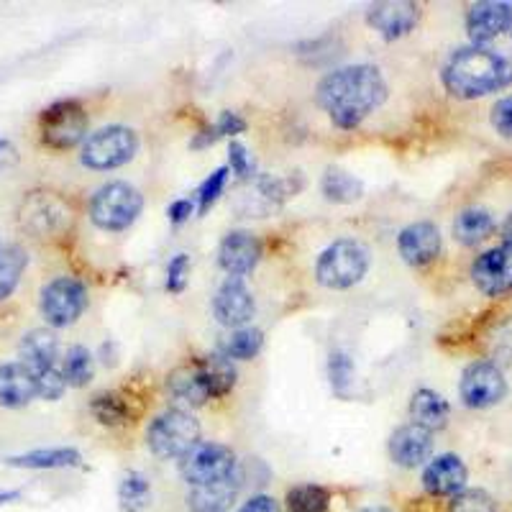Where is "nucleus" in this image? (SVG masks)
I'll list each match as a JSON object with an SVG mask.
<instances>
[{"label": "nucleus", "mask_w": 512, "mask_h": 512, "mask_svg": "<svg viewBox=\"0 0 512 512\" xmlns=\"http://www.w3.org/2000/svg\"><path fill=\"white\" fill-rule=\"evenodd\" d=\"M469 472L464 461L456 454H441L428 461L423 472V487L436 497H456L464 492V484Z\"/></svg>", "instance_id": "412c9836"}, {"label": "nucleus", "mask_w": 512, "mask_h": 512, "mask_svg": "<svg viewBox=\"0 0 512 512\" xmlns=\"http://www.w3.org/2000/svg\"><path fill=\"white\" fill-rule=\"evenodd\" d=\"M85 308H88V287L75 277L62 274L41 287L39 310L49 328L72 326L80 320Z\"/></svg>", "instance_id": "9d476101"}, {"label": "nucleus", "mask_w": 512, "mask_h": 512, "mask_svg": "<svg viewBox=\"0 0 512 512\" xmlns=\"http://www.w3.org/2000/svg\"><path fill=\"white\" fill-rule=\"evenodd\" d=\"M88 111L75 98H64L47 105L39 116V134L44 146L54 152H67L88 139Z\"/></svg>", "instance_id": "0eeeda50"}, {"label": "nucleus", "mask_w": 512, "mask_h": 512, "mask_svg": "<svg viewBox=\"0 0 512 512\" xmlns=\"http://www.w3.org/2000/svg\"><path fill=\"white\" fill-rule=\"evenodd\" d=\"M264 346V333L259 328H236L223 341V356L231 361H251Z\"/></svg>", "instance_id": "2f4dec72"}, {"label": "nucleus", "mask_w": 512, "mask_h": 512, "mask_svg": "<svg viewBox=\"0 0 512 512\" xmlns=\"http://www.w3.org/2000/svg\"><path fill=\"white\" fill-rule=\"evenodd\" d=\"M239 512H277V502L269 495H254L239 507Z\"/></svg>", "instance_id": "a18cd8bd"}, {"label": "nucleus", "mask_w": 512, "mask_h": 512, "mask_svg": "<svg viewBox=\"0 0 512 512\" xmlns=\"http://www.w3.org/2000/svg\"><path fill=\"white\" fill-rule=\"evenodd\" d=\"M254 310V295L241 277H228L213 297V315L221 326L233 328V331L246 328V323L254 318Z\"/></svg>", "instance_id": "2eb2a0df"}, {"label": "nucleus", "mask_w": 512, "mask_h": 512, "mask_svg": "<svg viewBox=\"0 0 512 512\" xmlns=\"http://www.w3.org/2000/svg\"><path fill=\"white\" fill-rule=\"evenodd\" d=\"M239 489H241L239 472L228 479H221V482L190 487L187 507H190L192 512H228L233 502H236V497H239Z\"/></svg>", "instance_id": "b1692460"}, {"label": "nucleus", "mask_w": 512, "mask_h": 512, "mask_svg": "<svg viewBox=\"0 0 512 512\" xmlns=\"http://www.w3.org/2000/svg\"><path fill=\"white\" fill-rule=\"evenodd\" d=\"M328 377H331L333 390L338 395H344L346 387L354 382V361L346 351H331V356H328Z\"/></svg>", "instance_id": "e433bc0d"}, {"label": "nucleus", "mask_w": 512, "mask_h": 512, "mask_svg": "<svg viewBox=\"0 0 512 512\" xmlns=\"http://www.w3.org/2000/svg\"><path fill=\"white\" fill-rule=\"evenodd\" d=\"M228 172H231L228 167H218L216 172H213V175H210L208 180L200 185V190H198V213L200 216H205V213L213 208V203H216V200L223 195V190H226V182H228Z\"/></svg>", "instance_id": "4c0bfd02"}, {"label": "nucleus", "mask_w": 512, "mask_h": 512, "mask_svg": "<svg viewBox=\"0 0 512 512\" xmlns=\"http://www.w3.org/2000/svg\"><path fill=\"white\" fill-rule=\"evenodd\" d=\"M195 213V203H192L190 198H182V200H175V203L169 205L167 208V216L172 223H185L187 218Z\"/></svg>", "instance_id": "c03bdc74"}, {"label": "nucleus", "mask_w": 512, "mask_h": 512, "mask_svg": "<svg viewBox=\"0 0 512 512\" xmlns=\"http://www.w3.org/2000/svg\"><path fill=\"white\" fill-rule=\"evenodd\" d=\"M187 274H190V256L177 254L175 259L167 264V290L175 292V295L185 290Z\"/></svg>", "instance_id": "a19ab883"}, {"label": "nucleus", "mask_w": 512, "mask_h": 512, "mask_svg": "<svg viewBox=\"0 0 512 512\" xmlns=\"http://www.w3.org/2000/svg\"><path fill=\"white\" fill-rule=\"evenodd\" d=\"M510 11V3H500V0L474 3L466 13V31H469L474 47H484L500 34H505L510 29Z\"/></svg>", "instance_id": "6ab92c4d"}, {"label": "nucleus", "mask_w": 512, "mask_h": 512, "mask_svg": "<svg viewBox=\"0 0 512 512\" xmlns=\"http://www.w3.org/2000/svg\"><path fill=\"white\" fill-rule=\"evenodd\" d=\"M397 251L410 267H425L441 254V231L428 221L410 223L397 236Z\"/></svg>", "instance_id": "a211bd4d"}, {"label": "nucleus", "mask_w": 512, "mask_h": 512, "mask_svg": "<svg viewBox=\"0 0 512 512\" xmlns=\"http://www.w3.org/2000/svg\"><path fill=\"white\" fill-rule=\"evenodd\" d=\"M146 443L159 459H182L200 443L198 418L185 408L164 410L146 428Z\"/></svg>", "instance_id": "423d86ee"}, {"label": "nucleus", "mask_w": 512, "mask_h": 512, "mask_svg": "<svg viewBox=\"0 0 512 512\" xmlns=\"http://www.w3.org/2000/svg\"><path fill=\"white\" fill-rule=\"evenodd\" d=\"M26 267H29V254H26L24 246L0 241V303L16 292Z\"/></svg>", "instance_id": "bb28decb"}, {"label": "nucleus", "mask_w": 512, "mask_h": 512, "mask_svg": "<svg viewBox=\"0 0 512 512\" xmlns=\"http://www.w3.org/2000/svg\"><path fill=\"white\" fill-rule=\"evenodd\" d=\"M239 472V461L231 448L216 441H200L180 459V474L190 487L221 482Z\"/></svg>", "instance_id": "9b49d317"}, {"label": "nucleus", "mask_w": 512, "mask_h": 512, "mask_svg": "<svg viewBox=\"0 0 512 512\" xmlns=\"http://www.w3.org/2000/svg\"><path fill=\"white\" fill-rule=\"evenodd\" d=\"M472 282L487 297L512 292V246L502 244L477 256L472 264Z\"/></svg>", "instance_id": "ddd939ff"}, {"label": "nucleus", "mask_w": 512, "mask_h": 512, "mask_svg": "<svg viewBox=\"0 0 512 512\" xmlns=\"http://www.w3.org/2000/svg\"><path fill=\"white\" fill-rule=\"evenodd\" d=\"M246 131V121L233 111H223L218 116V121L213 126H208L205 131L195 134V139L190 141V146L198 152V149H205V146H213L216 141L228 139V136H239Z\"/></svg>", "instance_id": "473e14b6"}, {"label": "nucleus", "mask_w": 512, "mask_h": 512, "mask_svg": "<svg viewBox=\"0 0 512 512\" xmlns=\"http://www.w3.org/2000/svg\"><path fill=\"white\" fill-rule=\"evenodd\" d=\"M359 512H392V510H387V507H364V510Z\"/></svg>", "instance_id": "09e8293b"}, {"label": "nucleus", "mask_w": 512, "mask_h": 512, "mask_svg": "<svg viewBox=\"0 0 512 512\" xmlns=\"http://www.w3.org/2000/svg\"><path fill=\"white\" fill-rule=\"evenodd\" d=\"M18 149L11 139H0V175H6L11 172L13 167L18 164Z\"/></svg>", "instance_id": "37998d69"}, {"label": "nucleus", "mask_w": 512, "mask_h": 512, "mask_svg": "<svg viewBox=\"0 0 512 512\" xmlns=\"http://www.w3.org/2000/svg\"><path fill=\"white\" fill-rule=\"evenodd\" d=\"M118 505L123 512H144L152 505V484L141 472L123 474L118 484Z\"/></svg>", "instance_id": "c756f323"}, {"label": "nucleus", "mask_w": 512, "mask_h": 512, "mask_svg": "<svg viewBox=\"0 0 512 512\" xmlns=\"http://www.w3.org/2000/svg\"><path fill=\"white\" fill-rule=\"evenodd\" d=\"M144 210V195L128 182H108L90 198V221L108 233L126 231L139 221Z\"/></svg>", "instance_id": "39448f33"}, {"label": "nucleus", "mask_w": 512, "mask_h": 512, "mask_svg": "<svg viewBox=\"0 0 512 512\" xmlns=\"http://www.w3.org/2000/svg\"><path fill=\"white\" fill-rule=\"evenodd\" d=\"M18 497H21V492H18V489H0V505L18 500Z\"/></svg>", "instance_id": "49530a36"}, {"label": "nucleus", "mask_w": 512, "mask_h": 512, "mask_svg": "<svg viewBox=\"0 0 512 512\" xmlns=\"http://www.w3.org/2000/svg\"><path fill=\"white\" fill-rule=\"evenodd\" d=\"M492 128L497 134L512 139V95H505L502 100H497L495 108H492Z\"/></svg>", "instance_id": "79ce46f5"}, {"label": "nucleus", "mask_w": 512, "mask_h": 512, "mask_svg": "<svg viewBox=\"0 0 512 512\" xmlns=\"http://www.w3.org/2000/svg\"><path fill=\"white\" fill-rule=\"evenodd\" d=\"M448 415H451V405L436 390L420 387L410 397V418L425 431H443L448 423Z\"/></svg>", "instance_id": "a878e982"}, {"label": "nucleus", "mask_w": 512, "mask_h": 512, "mask_svg": "<svg viewBox=\"0 0 512 512\" xmlns=\"http://www.w3.org/2000/svg\"><path fill=\"white\" fill-rule=\"evenodd\" d=\"M90 413L100 425H123L131 420V405L121 392H98L90 400Z\"/></svg>", "instance_id": "7c9ffc66"}, {"label": "nucleus", "mask_w": 512, "mask_h": 512, "mask_svg": "<svg viewBox=\"0 0 512 512\" xmlns=\"http://www.w3.org/2000/svg\"><path fill=\"white\" fill-rule=\"evenodd\" d=\"M36 387H39L41 400L54 402V400H59L64 392H67V387H70V384H67V379H64L62 367H57V369H52V372L39 374V377H36Z\"/></svg>", "instance_id": "ea45409f"}, {"label": "nucleus", "mask_w": 512, "mask_h": 512, "mask_svg": "<svg viewBox=\"0 0 512 512\" xmlns=\"http://www.w3.org/2000/svg\"><path fill=\"white\" fill-rule=\"evenodd\" d=\"M369 272V249L356 239H338L318 256L315 280L326 290H351Z\"/></svg>", "instance_id": "20e7f679"}, {"label": "nucleus", "mask_w": 512, "mask_h": 512, "mask_svg": "<svg viewBox=\"0 0 512 512\" xmlns=\"http://www.w3.org/2000/svg\"><path fill=\"white\" fill-rule=\"evenodd\" d=\"M448 512H497V505L484 489H464L451 500Z\"/></svg>", "instance_id": "c9c22d12"}, {"label": "nucleus", "mask_w": 512, "mask_h": 512, "mask_svg": "<svg viewBox=\"0 0 512 512\" xmlns=\"http://www.w3.org/2000/svg\"><path fill=\"white\" fill-rule=\"evenodd\" d=\"M72 210L67 200L59 198L57 192L36 190L29 192L18 208V223L24 231H29L36 239H49L59 236L70 228Z\"/></svg>", "instance_id": "1a4fd4ad"}, {"label": "nucleus", "mask_w": 512, "mask_h": 512, "mask_svg": "<svg viewBox=\"0 0 512 512\" xmlns=\"http://www.w3.org/2000/svg\"><path fill=\"white\" fill-rule=\"evenodd\" d=\"M39 397L36 377L21 361H6L0 364V405L3 408H26L29 402Z\"/></svg>", "instance_id": "5701e85b"}, {"label": "nucleus", "mask_w": 512, "mask_h": 512, "mask_svg": "<svg viewBox=\"0 0 512 512\" xmlns=\"http://www.w3.org/2000/svg\"><path fill=\"white\" fill-rule=\"evenodd\" d=\"M233 387H236V369L233 361L223 354L185 361L167 377L169 395L187 408H200L208 400L231 395Z\"/></svg>", "instance_id": "7ed1b4c3"}, {"label": "nucleus", "mask_w": 512, "mask_h": 512, "mask_svg": "<svg viewBox=\"0 0 512 512\" xmlns=\"http://www.w3.org/2000/svg\"><path fill=\"white\" fill-rule=\"evenodd\" d=\"M495 231V218L484 208H464L454 221V239L461 246H477Z\"/></svg>", "instance_id": "cd10ccee"}, {"label": "nucleus", "mask_w": 512, "mask_h": 512, "mask_svg": "<svg viewBox=\"0 0 512 512\" xmlns=\"http://www.w3.org/2000/svg\"><path fill=\"white\" fill-rule=\"evenodd\" d=\"M300 190V185H292L290 177L256 175L249 180V190L241 192V213H254V216H267L269 210H277L290 195Z\"/></svg>", "instance_id": "dca6fc26"}, {"label": "nucleus", "mask_w": 512, "mask_h": 512, "mask_svg": "<svg viewBox=\"0 0 512 512\" xmlns=\"http://www.w3.org/2000/svg\"><path fill=\"white\" fill-rule=\"evenodd\" d=\"M315 100L333 126L354 131L387 100V82L374 64H351L328 72L315 88Z\"/></svg>", "instance_id": "f257e3e1"}, {"label": "nucleus", "mask_w": 512, "mask_h": 512, "mask_svg": "<svg viewBox=\"0 0 512 512\" xmlns=\"http://www.w3.org/2000/svg\"><path fill=\"white\" fill-rule=\"evenodd\" d=\"M64 379L70 387H88L95 374V361L85 346H70L62 361Z\"/></svg>", "instance_id": "72a5a7b5"}, {"label": "nucleus", "mask_w": 512, "mask_h": 512, "mask_svg": "<svg viewBox=\"0 0 512 512\" xmlns=\"http://www.w3.org/2000/svg\"><path fill=\"white\" fill-rule=\"evenodd\" d=\"M367 24L382 39H402V36H408L420 24V6L413 3V0H384V3H374L367 11Z\"/></svg>", "instance_id": "4468645a"}, {"label": "nucleus", "mask_w": 512, "mask_h": 512, "mask_svg": "<svg viewBox=\"0 0 512 512\" xmlns=\"http://www.w3.org/2000/svg\"><path fill=\"white\" fill-rule=\"evenodd\" d=\"M433 454V433L420 428V425L408 423L400 425L390 438V459L402 469H415L425 464Z\"/></svg>", "instance_id": "aec40b11"}, {"label": "nucleus", "mask_w": 512, "mask_h": 512, "mask_svg": "<svg viewBox=\"0 0 512 512\" xmlns=\"http://www.w3.org/2000/svg\"><path fill=\"white\" fill-rule=\"evenodd\" d=\"M228 169H231L233 175L244 182L254 180L256 177L254 157H251L249 149H246L241 141H231V144H228Z\"/></svg>", "instance_id": "58836bf2"}, {"label": "nucleus", "mask_w": 512, "mask_h": 512, "mask_svg": "<svg viewBox=\"0 0 512 512\" xmlns=\"http://www.w3.org/2000/svg\"><path fill=\"white\" fill-rule=\"evenodd\" d=\"M331 505V492L320 484H300L287 492L290 512H326Z\"/></svg>", "instance_id": "f704fd0d"}, {"label": "nucleus", "mask_w": 512, "mask_h": 512, "mask_svg": "<svg viewBox=\"0 0 512 512\" xmlns=\"http://www.w3.org/2000/svg\"><path fill=\"white\" fill-rule=\"evenodd\" d=\"M459 392L466 408H492V405L502 402V397L507 395L505 374L492 361H474L461 374Z\"/></svg>", "instance_id": "f8f14e48"}, {"label": "nucleus", "mask_w": 512, "mask_h": 512, "mask_svg": "<svg viewBox=\"0 0 512 512\" xmlns=\"http://www.w3.org/2000/svg\"><path fill=\"white\" fill-rule=\"evenodd\" d=\"M8 466L16 469H34V472H44V469H75L82 466V454L77 448L62 446V448H34L26 454L6 456Z\"/></svg>", "instance_id": "393cba45"}, {"label": "nucleus", "mask_w": 512, "mask_h": 512, "mask_svg": "<svg viewBox=\"0 0 512 512\" xmlns=\"http://www.w3.org/2000/svg\"><path fill=\"white\" fill-rule=\"evenodd\" d=\"M262 259V241L251 231H231L223 236L218 246V264L228 277H241L251 274Z\"/></svg>", "instance_id": "f3484780"}, {"label": "nucleus", "mask_w": 512, "mask_h": 512, "mask_svg": "<svg viewBox=\"0 0 512 512\" xmlns=\"http://www.w3.org/2000/svg\"><path fill=\"white\" fill-rule=\"evenodd\" d=\"M320 190L326 195V200L338 205H349L361 200L364 195V185H361L359 177L349 175L346 169H338V167H328L323 180H320Z\"/></svg>", "instance_id": "c85d7f7f"}, {"label": "nucleus", "mask_w": 512, "mask_h": 512, "mask_svg": "<svg viewBox=\"0 0 512 512\" xmlns=\"http://www.w3.org/2000/svg\"><path fill=\"white\" fill-rule=\"evenodd\" d=\"M139 152V136L128 126H105L80 146V162L95 172H108L128 164Z\"/></svg>", "instance_id": "6e6552de"}, {"label": "nucleus", "mask_w": 512, "mask_h": 512, "mask_svg": "<svg viewBox=\"0 0 512 512\" xmlns=\"http://www.w3.org/2000/svg\"><path fill=\"white\" fill-rule=\"evenodd\" d=\"M502 239H505L507 246H512V213L502 223Z\"/></svg>", "instance_id": "de8ad7c7"}, {"label": "nucleus", "mask_w": 512, "mask_h": 512, "mask_svg": "<svg viewBox=\"0 0 512 512\" xmlns=\"http://www.w3.org/2000/svg\"><path fill=\"white\" fill-rule=\"evenodd\" d=\"M18 354H21V364H24L34 377H39V374L44 372H52V369L59 367L57 333H54L52 328H34V331H29L21 338Z\"/></svg>", "instance_id": "4be33fe9"}, {"label": "nucleus", "mask_w": 512, "mask_h": 512, "mask_svg": "<svg viewBox=\"0 0 512 512\" xmlns=\"http://www.w3.org/2000/svg\"><path fill=\"white\" fill-rule=\"evenodd\" d=\"M443 88L454 98L474 100L512 85V57L489 47H464L448 57Z\"/></svg>", "instance_id": "f03ea898"}, {"label": "nucleus", "mask_w": 512, "mask_h": 512, "mask_svg": "<svg viewBox=\"0 0 512 512\" xmlns=\"http://www.w3.org/2000/svg\"><path fill=\"white\" fill-rule=\"evenodd\" d=\"M507 31H510V36H512V11H510V29H507Z\"/></svg>", "instance_id": "8fccbe9b"}]
</instances>
